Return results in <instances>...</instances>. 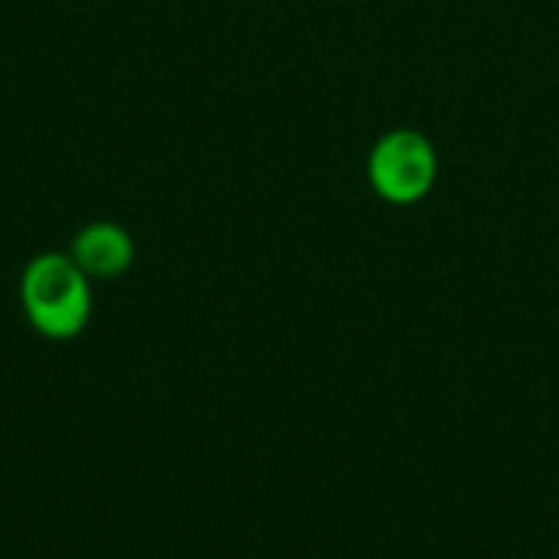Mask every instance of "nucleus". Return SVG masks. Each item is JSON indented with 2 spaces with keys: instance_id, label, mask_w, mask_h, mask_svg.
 <instances>
[{
  "instance_id": "nucleus-1",
  "label": "nucleus",
  "mask_w": 559,
  "mask_h": 559,
  "mask_svg": "<svg viewBox=\"0 0 559 559\" xmlns=\"http://www.w3.org/2000/svg\"><path fill=\"white\" fill-rule=\"evenodd\" d=\"M20 301L29 324L49 341H69L85 331L92 314L88 275L69 252H43L26 262Z\"/></svg>"
},
{
  "instance_id": "nucleus-2",
  "label": "nucleus",
  "mask_w": 559,
  "mask_h": 559,
  "mask_svg": "<svg viewBox=\"0 0 559 559\" xmlns=\"http://www.w3.org/2000/svg\"><path fill=\"white\" fill-rule=\"evenodd\" d=\"M436 147L419 131H390L370 151V183L390 203H416L436 183Z\"/></svg>"
},
{
  "instance_id": "nucleus-3",
  "label": "nucleus",
  "mask_w": 559,
  "mask_h": 559,
  "mask_svg": "<svg viewBox=\"0 0 559 559\" xmlns=\"http://www.w3.org/2000/svg\"><path fill=\"white\" fill-rule=\"evenodd\" d=\"M69 255L88 278H118L134 262V239L124 226L95 219L75 233Z\"/></svg>"
}]
</instances>
